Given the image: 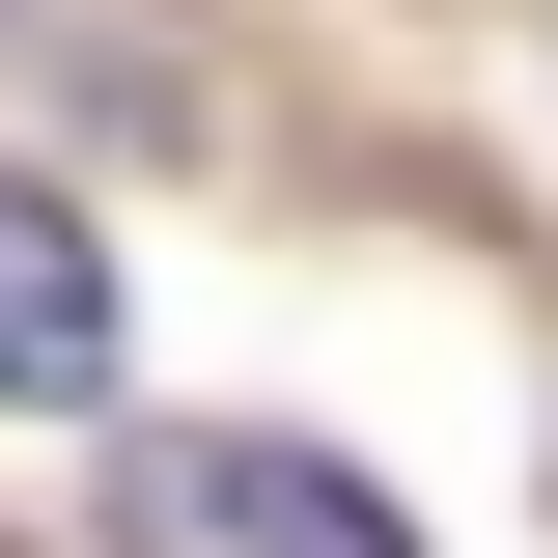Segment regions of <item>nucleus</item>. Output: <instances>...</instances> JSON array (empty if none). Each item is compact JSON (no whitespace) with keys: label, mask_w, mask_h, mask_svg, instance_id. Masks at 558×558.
I'll list each match as a JSON object with an SVG mask.
<instances>
[{"label":"nucleus","mask_w":558,"mask_h":558,"mask_svg":"<svg viewBox=\"0 0 558 558\" xmlns=\"http://www.w3.org/2000/svg\"><path fill=\"white\" fill-rule=\"evenodd\" d=\"M112 502H140V558H418L336 447H252V418H140Z\"/></svg>","instance_id":"nucleus-1"},{"label":"nucleus","mask_w":558,"mask_h":558,"mask_svg":"<svg viewBox=\"0 0 558 558\" xmlns=\"http://www.w3.org/2000/svg\"><path fill=\"white\" fill-rule=\"evenodd\" d=\"M112 391V252L57 196H0V418H84Z\"/></svg>","instance_id":"nucleus-2"}]
</instances>
